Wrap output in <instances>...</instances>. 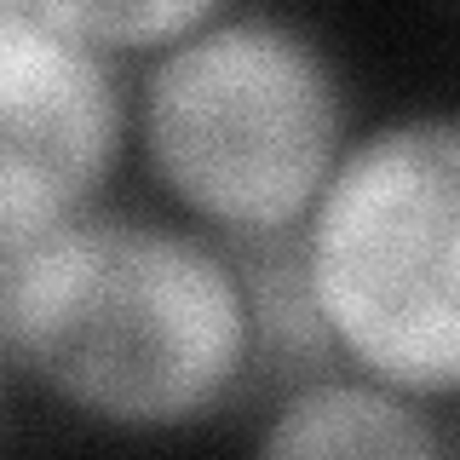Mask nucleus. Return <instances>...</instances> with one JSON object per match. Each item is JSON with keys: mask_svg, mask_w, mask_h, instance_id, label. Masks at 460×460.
Instances as JSON below:
<instances>
[{"mask_svg": "<svg viewBox=\"0 0 460 460\" xmlns=\"http://www.w3.org/2000/svg\"><path fill=\"white\" fill-rule=\"evenodd\" d=\"M6 351L69 409L155 431L208 414L259 345L236 259L162 225L81 213L47 242Z\"/></svg>", "mask_w": 460, "mask_h": 460, "instance_id": "1", "label": "nucleus"}, {"mask_svg": "<svg viewBox=\"0 0 460 460\" xmlns=\"http://www.w3.org/2000/svg\"><path fill=\"white\" fill-rule=\"evenodd\" d=\"M299 253L328 351L402 397H460V115L351 144Z\"/></svg>", "mask_w": 460, "mask_h": 460, "instance_id": "2", "label": "nucleus"}, {"mask_svg": "<svg viewBox=\"0 0 460 460\" xmlns=\"http://www.w3.org/2000/svg\"><path fill=\"white\" fill-rule=\"evenodd\" d=\"M144 150L196 219L236 242L288 236L345 155V93L299 29L201 23L144 86Z\"/></svg>", "mask_w": 460, "mask_h": 460, "instance_id": "3", "label": "nucleus"}, {"mask_svg": "<svg viewBox=\"0 0 460 460\" xmlns=\"http://www.w3.org/2000/svg\"><path fill=\"white\" fill-rule=\"evenodd\" d=\"M121 93L81 35L35 6L0 18V219L64 230L121 150Z\"/></svg>", "mask_w": 460, "mask_h": 460, "instance_id": "4", "label": "nucleus"}, {"mask_svg": "<svg viewBox=\"0 0 460 460\" xmlns=\"http://www.w3.org/2000/svg\"><path fill=\"white\" fill-rule=\"evenodd\" d=\"M420 409L380 380H311L277 409L265 455H431Z\"/></svg>", "mask_w": 460, "mask_h": 460, "instance_id": "5", "label": "nucleus"}, {"mask_svg": "<svg viewBox=\"0 0 460 460\" xmlns=\"http://www.w3.org/2000/svg\"><path fill=\"white\" fill-rule=\"evenodd\" d=\"M58 29L81 35L98 52H127V47H172L190 29L213 18L219 0H23Z\"/></svg>", "mask_w": 460, "mask_h": 460, "instance_id": "6", "label": "nucleus"}, {"mask_svg": "<svg viewBox=\"0 0 460 460\" xmlns=\"http://www.w3.org/2000/svg\"><path fill=\"white\" fill-rule=\"evenodd\" d=\"M52 236L58 230H29V225L0 219V340H6V323L18 311V299H23V288L35 277V265H40Z\"/></svg>", "mask_w": 460, "mask_h": 460, "instance_id": "7", "label": "nucleus"}, {"mask_svg": "<svg viewBox=\"0 0 460 460\" xmlns=\"http://www.w3.org/2000/svg\"><path fill=\"white\" fill-rule=\"evenodd\" d=\"M12 6H18V0H0V18H6V12H12Z\"/></svg>", "mask_w": 460, "mask_h": 460, "instance_id": "8", "label": "nucleus"}]
</instances>
